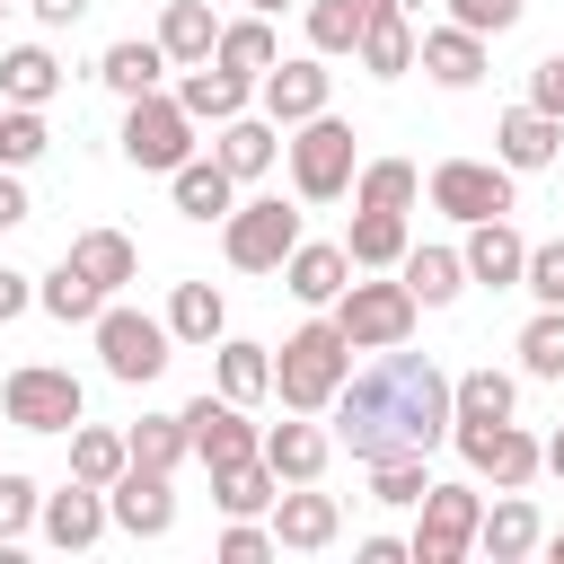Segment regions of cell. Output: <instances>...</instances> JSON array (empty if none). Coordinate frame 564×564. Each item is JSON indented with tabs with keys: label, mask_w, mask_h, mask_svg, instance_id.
Listing matches in <instances>:
<instances>
[{
	"label": "cell",
	"mask_w": 564,
	"mask_h": 564,
	"mask_svg": "<svg viewBox=\"0 0 564 564\" xmlns=\"http://www.w3.org/2000/svg\"><path fill=\"white\" fill-rule=\"evenodd\" d=\"M344 282H352V256H344V247H308V238H300V247L282 256V291L308 300V308H335Z\"/></svg>",
	"instance_id": "7402d4cb"
},
{
	"label": "cell",
	"mask_w": 564,
	"mask_h": 564,
	"mask_svg": "<svg viewBox=\"0 0 564 564\" xmlns=\"http://www.w3.org/2000/svg\"><path fill=\"white\" fill-rule=\"evenodd\" d=\"M370 0H308V53H352Z\"/></svg>",
	"instance_id": "7bdbcfd3"
},
{
	"label": "cell",
	"mask_w": 564,
	"mask_h": 564,
	"mask_svg": "<svg viewBox=\"0 0 564 564\" xmlns=\"http://www.w3.org/2000/svg\"><path fill=\"white\" fill-rule=\"evenodd\" d=\"M264 388H273V352H264V344H238V335H220V397L256 405Z\"/></svg>",
	"instance_id": "ab89813d"
},
{
	"label": "cell",
	"mask_w": 564,
	"mask_h": 564,
	"mask_svg": "<svg viewBox=\"0 0 564 564\" xmlns=\"http://www.w3.org/2000/svg\"><path fill=\"white\" fill-rule=\"evenodd\" d=\"M35 529L62 546V555H79V546H97L106 529H115V511H106V485H62V494H44V511H35Z\"/></svg>",
	"instance_id": "5bb4252c"
},
{
	"label": "cell",
	"mask_w": 564,
	"mask_h": 564,
	"mask_svg": "<svg viewBox=\"0 0 564 564\" xmlns=\"http://www.w3.org/2000/svg\"><path fill=\"white\" fill-rule=\"evenodd\" d=\"M326 458H335V432H317L308 414L264 423V467H273L282 485H317V476H326Z\"/></svg>",
	"instance_id": "d6986e66"
},
{
	"label": "cell",
	"mask_w": 564,
	"mask_h": 564,
	"mask_svg": "<svg viewBox=\"0 0 564 564\" xmlns=\"http://www.w3.org/2000/svg\"><path fill=\"white\" fill-rule=\"evenodd\" d=\"M264 555H273V529H256V520L220 529V564H264Z\"/></svg>",
	"instance_id": "c3c4849f"
},
{
	"label": "cell",
	"mask_w": 564,
	"mask_h": 564,
	"mask_svg": "<svg viewBox=\"0 0 564 564\" xmlns=\"http://www.w3.org/2000/svg\"><path fill=\"white\" fill-rule=\"evenodd\" d=\"M529 106H546V115H564V53H546V62L529 70Z\"/></svg>",
	"instance_id": "f907efd6"
},
{
	"label": "cell",
	"mask_w": 564,
	"mask_h": 564,
	"mask_svg": "<svg viewBox=\"0 0 564 564\" xmlns=\"http://www.w3.org/2000/svg\"><path fill=\"white\" fill-rule=\"evenodd\" d=\"M273 494H282V476L264 467V449H256V458H238V467H212V502H220L229 520H256V511H273Z\"/></svg>",
	"instance_id": "f1b7e54d"
},
{
	"label": "cell",
	"mask_w": 564,
	"mask_h": 564,
	"mask_svg": "<svg viewBox=\"0 0 564 564\" xmlns=\"http://www.w3.org/2000/svg\"><path fill=\"white\" fill-rule=\"evenodd\" d=\"M176 106H185L194 123H229V115H247V79H238L229 62H185Z\"/></svg>",
	"instance_id": "603a6c76"
},
{
	"label": "cell",
	"mask_w": 564,
	"mask_h": 564,
	"mask_svg": "<svg viewBox=\"0 0 564 564\" xmlns=\"http://www.w3.org/2000/svg\"><path fill=\"white\" fill-rule=\"evenodd\" d=\"M520 291H538L546 308H564V238H546V247H529V273H520Z\"/></svg>",
	"instance_id": "7dc6e473"
},
{
	"label": "cell",
	"mask_w": 564,
	"mask_h": 564,
	"mask_svg": "<svg viewBox=\"0 0 564 564\" xmlns=\"http://www.w3.org/2000/svg\"><path fill=\"white\" fill-rule=\"evenodd\" d=\"M185 441H194V458H203V467H238V458H256V449H264V432L247 423V405H238V397H194V405H185Z\"/></svg>",
	"instance_id": "7c38bea8"
},
{
	"label": "cell",
	"mask_w": 564,
	"mask_h": 564,
	"mask_svg": "<svg viewBox=\"0 0 564 564\" xmlns=\"http://www.w3.org/2000/svg\"><path fill=\"white\" fill-rule=\"evenodd\" d=\"M520 370L529 379H564V308H538L520 326Z\"/></svg>",
	"instance_id": "f6af8a7d"
},
{
	"label": "cell",
	"mask_w": 564,
	"mask_h": 564,
	"mask_svg": "<svg viewBox=\"0 0 564 564\" xmlns=\"http://www.w3.org/2000/svg\"><path fill=\"white\" fill-rule=\"evenodd\" d=\"M44 26H70V18H88V0H26Z\"/></svg>",
	"instance_id": "11a10c76"
},
{
	"label": "cell",
	"mask_w": 564,
	"mask_h": 564,
	"mask_svg": "<svg viewBox=\"0 0 564 564\" xmlns=\"http://www.w3.org/2000/svg\"><path fill=\"white\" fill-rule=\"evenodd\" d=\"M414 62H423L441 88H476V79H485V35H476V26H458V18H449V26H423Z\"/></svg>",
	"instance_id": "44dd1931"
},
{
	"label": "cell",
	"mask_w": 564,
	"mask_h": 564,
	"mask_svg": "<svg viewBox=\"0 0 564 564\" xmlns=\"http://www.w3.org/2000/svg\"><path fill=\"white\" fill-rule=\"evenodd\" d=\"M35 511H44V494H35V476H18V467H0V546H18V538L35 529Z\"/></svg>",
	"instance_id": "bcb514c9"
},
{
	"label": "cell",
	"mask_w": 564,
	"mask_h": 564,
	"mask_svg": "<svg viewBox=\"0 0 564 564\" xmlns=\"http://www.w3.org/2000/svg\"><path fill=\"white\" fill-rule=\"evenodd\" d=\"M546 476H564V423L546 432Z\"/></svg>",
	"instance_id": "9f6ffc18"
},
{
	"label": "cell",
	"mask_w": 564,
	"mask_h": 564,
	"mask_svg": "<svg viewBox=\"0 0 564 564\" xmlns=\"http://www.w3.org/2000/svg\"><path fill=\"white\" fill-rule=\"evenodd\" d=\"M344 256H352V273H388V264H405V212H370V203H352Z\"/></svg>",
	"instance_id": "cb8c5ba5"
},
{
	"label": "cell",
	"mask_w": 564,
	"mask_h": 564,
	"mask_svg": "<svg viewBox=\"0 0 564 564\" xmlns=\"http://www.w3.org/2000/svg\"><path fill=\"white\" fill-rule=\"evenodd\" d=\"M449 423H458V405H449V370L441 361H423V352H405V344H388L361 379H344L335 388V441L370 467V458H397V449H441L449 441Z\"/></svg>",
	"instance_id": "6da1fadb"
},
{
	"label": "cell",
	"mask_w": 564,
	"mask_h": 564,
	"mask_svg": "<svg viewBox=\"0 0 564 564\" xmlns=\"http://www.w3.org/2000/svg\"><path fill=\"white\" fill-rule=\"evenodd\" d=\"M0 414H9L18 432H79V414H88V388H79L70 370H53V361H26V370H9V388H0Z\"/></svg>",
	"instance_id": "8992f818"
},
{
	"label": "cell",
	"mask_w": 564,
	"mask_h": 564,
	"mask_svg": "<svg viewBox=\"0 0 564 564\" xmlns=\"http://www.w3.org/2000/svg\"><path fill=\"white\" fill-rule=\"evenodd\" d=\"M35 300H44V317H62V326H97V308H106V282H88V273L62 256V264L44 273V291H35Z\"/></svg>",
	"instance_id": "836d02e7"
},
{
	"label": "cell",
	"mask_w": 564,
	"mask_h": 564,
	"mask_svg": "<svg viewBox=\"0 0 564 564\" xmlns=\"http://www.w3.org/2000/svg\"><path fill=\"white\" fill-rule=\"evenodd\" d=\"M212 44H220V18H212L203 0H167V18H159V53H167V62H212Z\"/></svg>",
	"instance_id": "4dcf8cb0"
},
{
	"label": "cell",
	"mask_w": 564,
	"mask_h": 564,
	"mask_svg": "<svg viewBox=\"0 0 564 564\" xmlns=\"http://www.w3.org/2000/svg\"><path fill=\"white\" fill-rule=\"evenodd\" d=\"M212 159H220L238 185H247V176H264V167L282 159V132H273V115H264V123H256V115H229V123H220V141H212Z\"/></svg>",
	"instance_id": "484cf974"
},
{
	"label": "cell",
	"mask_w": 564,
	"mask_h": 564,
	"mask_svg": "<svg viewBox=\"0 0 564 564\" xmlns=\"http://www.w3.org/2000/svg\"><path fill=\"white\" fill-rule=\"evenodd\" d=\"M62 88V62L44 53V44H18V53H0V106H44Z\"/></svg>",
	"instance_id": "1f68e13d"
},
{
	"label": "cell",
	"mask_w": 564,
	"mask_h": 564,
	"mask_svg": "<svg viewBox=\"0 0 564 564\" xmlns=\"http://www.w3.org/2000/svg\"><path fill=\"white\" fill-rule=\"evenodd\" d=\"M167 335H176V344H220V335H229L220 291H212V282H176V291H167Z\"/></svg>",
	"instance_id": "f546056e"
},
{
	"label": "cell",
	"mask_w": 564,
	"mask_h": 564,
	"mask_svg": "<svg viewBox=\"0 0 564 564\" xmlns=\"http://www.w3.org/2000/svg\"><path fill=\"white\" fill-rule=\"evenodd\" d=\"M414 194H423L414 159H370V167L352 176V203H370V212H414Z\"/></svg>",
	"instance_id": "74e56055"
},
{
	"label": "cell",
	"mask_w": 564,
	"mask_h": 564,
	"mask_svg": "<svg viewBox=\"0 0 564 564\" xmlns=\"http://www.w3.org/2000/svg\"><path fill=\"white\" fill-rule=\"evenodd\" d=\"M212 62H229L238 79H264V70L282 62V44H273V26H264V9H256V18H238V26H220V44H212Z\"/></svg>",
	"instance_id": "e575fe53"
},
{
	"label": "cell",
	"mask_w": 564,
	"mask_h": 564,
	"mask_svg": "<svg viewBox=\"0 0 564 564\" xmlns=\"http://www.w3.org/2000/svg\"><path fill=\"white\" fill-rule=\"evenodd\" d=\"M256 9H291V0H256Z\"/></svg>",
	"instance_id": "680465c9"
},
{
	"label": "cell",
	"mask_w": 564,
	"mask_h": 564,
	"mask_svg": "<svg viewBox=\"0 0 564 564\" xmlns=\"http://www.w3.org/2000/svg\"><path fill=\"white\" fill-rule=\"evenodd\" d=\"M467 282H494V291H511L520 273H529V238L511 229V212L502 220H467Z\"/></svg>",
	"instance_id": "ac0fdd59"
},
{
	"label": "cell",
	"mask_w": 564,
	"mask_h": 564,
	"mask_svg": "<svg viewBox=\"0 0 564 564\" xmlns=\"http://www.w3.org/2000/svg\"><path fill=\"white\" fill-rule=\"evenodd\" d=\"M26 300H35V282H26V273H9V264H0V326H9V317H18V308H26Z\"/></svg>",
	"instance_id": "f5cc1de1"
},
{
	"label": "cell",
	"mask_w": 564,
	"mask_h": 564,
	"mask_svg": "<svg viewBox=\"0 0 564 564\" xmlns=\"http://www.w3.org/2000/svg\"><path fill=\"white\" fill-rule=\"evenodd\" d=\"M70 264H79L88 282H106V291H123V282L141 273V256H132L123 229H79V238H70Z\"/></svg>",
	"instance_id": "d6a6232c"
},
{
	"label": "cell",
	"mask_w": 564,
	"mask_h": 564,
	"mask_svg": "<svg viewBox=\"0 0 564 564\" xmlns=\"http://www.w3.org/2000/svg\"><path fill=\"white\" fill-rule=\"evenodd\" d=\"M449 441H458V458H467L476 476H494L502 494H520V485L546 467V441H529L520 423H449Z\"/></svg>",
	"instance_id": "30bf717a"
},
{
	"label": "cell",
	"mask_w": 564,
	"mask_h": 564,
	"mask_svg": "<svg viewBox=\"0 0 564 564\" xmlns=\"http://www.w3.org/2000/svg\"><path fill=\"white\" fill-rule=\"evenodd\" d=\"M476 546H485L494 564H520V555H538V546H546V529H538V502H529V494H502V502L485 511Z\"/></svg>",
	"instance_id": "d4e9b609"
},
{
	"label": "cell",
	"mask_w": 564,
	"mask_h": 564,
	"mask_svg": "<svg viewBox=\"0 0 564 564\" xmlns=\"http://www.w3.org/2000/svg\"><path fill=\"white\" fill-rule=\"evenodd\" d=\"M335 529H344L335 494H317V485H291V494H273V546H300V555H317V546H335Z\"/></svg>",
	"instance_id": "ffe728a7"
},
{
	"label": "cell",
	"mask_w": 564,
	"mask_h": 564,
	"mask_svg": "<svg viewBox=\"0 0 564 564\" xmlns=\"http://www.w3.org/2000/svg\"><path fill=\"white\" fill-rule=\"evenodd\" d=\"M511 370H467V379H449V405H458V423H511Z\"/></svg>",
	"instance_id": "f35d334b"
},
{
	"label": "cell",
	"mask_w": 564,
	"mask_h": 564,
	"mask_svg": "<svg viewBox=\"0 0 564 564\" xmlns=\"http://www.w3.org/2000/svg\"><path fill=\"white\" fill-rule=\"evenodd\" d=\"M449 18L476 35H502V26H520V0H449Z\"/></svg>",
	"instance_id": "681fc988"
},
{
	"label": "cell",
	"mask_w": 564,
	"mask_h": 564,
	"mask_svg": "<svg viewBox=\"0 0 564 564\" xmlns=\"http://www.w3.org/2000/svg\"><path fill=\"white\" fill-rule=\"evenodd\" d=\"M282 159H291V194H300V203H335V194H352V176H361V159H352V123H335V115L291 123Z\"/></svg>",
	"instance_id": "3957f363"
},
{
	"label": "cell",
	"mask_w": 564,
	"mask_h": 564,
	"mask_svg": "<svg viewBox=\"0 0 564 564\" xmlns=\"http://www.w3.org/2000/svg\"><path fill=\"white\" fill-rule=\"evenodd\" d=\"M361 564H414V546H405V538H388V529H379V538H361Z\"/></svg>",
	"instance_id": "816d5d0a"
},
{
	"label": "cell",
	"mask_w": 564,
	"mask_h": 564,
	"mask_svg": "<svg viewBox=\"0 0 564 564\" xmlns=\"http://www.w3.org/2000/svg\"><path fill=\"white\" fill-rule=\"evenodd\" d=\"M44 150H53L44 106H0V167H35Z\"/></svg>",
	"instance_id": "ee69618b"
},
{
	"label": "cell",
	"mask_w": 564,
	"mask_h": 564,
	"mask_svg": "<svg viewBox=\"0 0 564 564\" xmlns=\"http://www.w3.org/2000/svg\"><path fill=\"white\" fill-rule=\"evenodd\" d=\"M123 467H132V441L123 432H106V423H79L70 432V476L79 485H115Z\"/></svg>",
	"instance_id": "d590c367"
},
{
	"label": "cell",
	"mask_w": 564,
	"mask_h": 564,
	"mask_svg": "<svg viewBox=\"0 0 564 564\" xmlns=\"http://www.w3.org/2000/svg\"><path fill=\"white\" fill-rule=\"evenodd\" d=\"M0 9H9V0H0Z\"/></svg>",
	"instance_id": "91938a15"
},
{
	"label": "cell",
	"mask_w": 564,
	"mask_h": 564,
	"mask_svg": "<svg viewBox=\"0 0 564 564\" xmlns=\"http://www.w3.org/2000/svg\"><path fill=\"white\" fill-rule=\"evenodd\" d=\"M397 273H405V291H414L423 308H449V300L467 291V256H458V247H405Z\"/></svg>",
	"instance_id": "83f0119b"
},
{
	"label": "cell",
	"mask_w": 564,
	"mask_h": 564,
	"mask_svg": "<svg viewBox=\"0 0 564 564\" xmlns=\"http://www.w3.org/2000/svg\"><path fill=\"white\" fill-rule=\"evenodd\" d=\"M432 494V467H423V449H397V458H370V502H388V511H405V502H423Z\"/></svg>",
	"instance_id": "60d3db41"
},
{
	"label": "cell",
	"mask_w": 564,
	"mask_h": 564,
	"mask_svg": "<svg viewBox=\"0 0 564 564\" xmlns=\"http://www.w3.org/2000/svg\"><path fill=\"white\" fill-rule=\"evenodd\" d=\"M123 159L132 167H159V176H176L185 159H194V115L176 106V97H132V115H123Z\"/></svg>",
	"instance_id": "ba28073f"
},
{
	"label": "cell",
	"mask_w": 564,
	"mask_h": 564,
	"mask_svg": "<svg viewBox=\"0 0 564 564\" xmlns=\"http://www.w3.org/2000/svg\"><path fill=\"white\" fill-rule=\"evenodd\" d=\"M256 88H264V115H273V123H308V115H326L335 70H326V53H300V62H273Z\"/></svg>",
	"instance_id": "9a60e30c"
},
{
	"label": "cell",
	"mask_w": 564,
	"mask_h": 564,
	"mask_svg": "<svg viewBox=\"0 0 564 564\" xmlns=\"http://www.w3.org/2000/svg\"><path fill=\"white\" fill-rule=\"evenodd\" d=\"M106 511H115L123 538H167V529H176V485H167V467H123V476L106 485Z\"/></svg>",
	"instance_id": "4fadbf2b"
},
{
	"label": "cell",
	"mask_w": 564,
	"mask_h": 564,
	"mask_svg": "<svg viewBox=\"0 0 564 564\" xmlns=\"http://www.w3.org/2000/svg\"><path fill=\"white\" fill-rule=\"evenodd\" d=\"M291 247H300V212H291L282 194H256V203H238V212L220 220V256H229L238 273H282Z\"/></svg>",
	"instance_id": "277c9868"
},
{
	"label": "cell",
	"mask_w": 564,
	"mask_h": 564,
	"mask_svg": "<svg viewBox=\"0 0 564 564\" xmlns=\"http://www.w3.org/2000/svg\"><path fill=\"white\" fill-rule=\"evenodd\" d=\"M167 185H176V212H185V220H229V212H238V176H229L220 159H185Z\"/></svg>",
	"instance_id": "4316f807"
},
{
	"label": "cell",
	"mask_w": 564,
	"mask_h": 564,
	"mask_svg": "<svg viewBox=\"0 0 564 564\" xmlns=\"http://www.w3.org/2000/svg\"><path fill=\"white\" fill-rule=\"evenodd\" d=\"M546 555H555V564H564V529H555V538H546Z\"/></svg>",
	"instance_id": "6f0895ef"
},
{
	"label": "cell",
	"mask_w": 564,
	"mask_h": 564,
	"mask_svg": "<svg viewBox=\"0 0 564 564\" xmlns=\"http://www.w3.org/2000/svg\"><path fill=\"white\" fill-rule=\"evenodd\" d=\"M414 44H423V35L405 26V0H370L361 44H352V53H361V70H370V79H405V70H414Z\"/></svg>",
	"instance_id": "e0dca14e"
},
{
	"label": "cell",
	"mask_w": 564,
	"mask_h": 564,
	"mask_svg": "<svg viewBox=\"0 0 564 564\" xmlns=\"http://www.w3.org/2000/svg\"><path fill=\"white\" fill-rule=\"evenodd\" d=\"M159 70H167L159 35H150V44H106V62H97V79H106L115 97H150V88H159Z\"/></svg>",
	"instance_id": "8d00e7d4"
},
{
	"label": "cell",
	"mask_w": 564,
	"mask_h": 564,
	"mask_svg": "<svg viewBox=\"0 0 564 564\" xmlns=\"http://www.w3.org/2000/svg\"><path fill=\"white\" fill-rule=\"evenodd\" d=\"M123 441H132V467H176V458H194V441H185V414H141Z\"/></svg>",
	"instance_id": "b9f144b4"
},
{
	"label": "cell",
	"mask_w": 564,
	"mask_h": 564,
	"mask_svg": "<svg viewBox=\"0 0 564 564\" xmlns=\"http://www.w3.org/2000/svg\"><path fill=\"white\" fill-rule=\"evenodd\" d=\"M555 150H564V115H546V106H511V115L494 123V159H502L511 176L555 167Z\"/></svg>",
	"instance_id": "2e32d148"
},
{
	"label": "cell",
	"mask_w": 564,
	"mask_h": 564,
	"mask_svg": "<svg viewBox=\"0 0 564 564\" xmlns=\"http://www.w3.org/2000/svg\"><path fill=\"white\" fill-rule=\"evenodd\" d=\"M26 212H35V203H26V185H18V176H0V229H18Z\"/></svg>",
	"instance_id": "db71d44e"
},
{
	"label": "cell",
	"mask_w": 564,
	"mask_h": 564,
	"mask_svg": "<svg viewBox=\"0 0 564 564\" xmlns=\"http://www.w3.org/2000/svg\"><path fill=\"white\" fill-rule=\"evenodd\" d=\"M423 520H414V564H458L467 546H476V529H485V502H476V485H432L423 502H414Z\"/></svg>",
	"instance_id": "9c48e42d"
},
{
	"label": "cell",
	"mask_w": 564,
	"mask_h": 564,
	"mask_svg": "<svg viewBox=\"0 0 564 564\" xmlns=\"http://www.w3.org/2000/svg\"><path fill=\"white\" fill-rule=\"evenodd\" d=\"M414 291H405V273L397 282H344V300L326 308L344 335H352V352H388V344H405L414 335Z\"/></svg>",
	"instance_id": "5b68a950"
},
{
	"label": "cell",
	"mask_w": 564,
	"mask_h": 564,
	"mask_svg": "<svg viewBox=\"0 0 564 564\" xmlns=\"http://www.w3.org/2000/svg\"><path fill=\"white\" fill-rule=\"evenodd\" d=\"M432 212H449V220H502L511 212V167L502 159H441L432 167Z\"/></svg>",
	"instance_id": "8fae6325"
},
{
	"label": "cell",
	"mask_w": 564,
	"mask_h": 564,
	"mask_svg": "<svg viewBox=\"0 0 564 564\" xmlns=\"http://www.w3.org/2000/svg\"><path fill=\"white\" fill-rule=\"evenodd\" d=\"M167 317H141V308H97V361H106V379H123V388H150L159 370H167Z\"/></svg>",
	"instance_id": "52a82bcc"
},
{
	"label": "cell",
	"mask_w": 564,
	"mask_h": 564,
	"mask_svg": "<svg viewBox=\"0 0 564 564\" xmlns=\"http://www.w3.org/2000/svg\"><path fill=\"white\" fill-rule=\"evenodd\" d=\"M344 379H352V335H344L335 317H308V326L282 335V352H273V397H282L291 414H326Z\"/></svg>",
	"instance_id": "7a4b0ae2"
}]
</instances>
